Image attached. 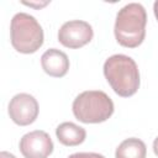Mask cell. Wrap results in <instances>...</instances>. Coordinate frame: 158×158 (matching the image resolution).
Masks as SVG:
<instances>
[{"label": "cell", "instance_id": "1", "mask_svg": "<svg viewBox=\"0 0 158 158\" xmlns=\"http://www.w3.org/2000/svg\"><path fill=\"white\" fill-rule=\"evenodd\" d=\"M147 12L143 5L130 2L121 7L116 15L114 33L116 41L127 48L138 47L146 37Z\"/></svg>", "mask_w": 158, "mask_h": 158}, {"label": "cell", "instance_id": "2", "mask_svg": "<svg viewBox=\"0 0 158 158\" xmlns=\"http://www.w3.org/2000/svg\"><path fill=\"white\" fill-rule=\"evenodd\" d=\"M104 75L112 90L122 98L132 96L139 88V70L126 54H114L104 63Z\"/></svg>", "mask_w": 158, "mask_h": 158}, {"label": "cell", "instance_id": "3", "mask_svg": "<svg viewBox=\"0 0 158 158\" xmlns=\"http://www.w3.org/2000/svg\"><path fill=\"white\" fill-rule=\"evenodd\" d=\"M72 110L75 118L83 123H100L111 117L115 106L106 93L86 90L74 99Z\"/></svg>", "mask_w": 158, "mask_h": 158}, {"label": "cell", "instance_id": "4", "mask_svg": "<svg viewBox=\"0 0 158 158\" xmlns=\"http://www.w3.org/2000/svg\"><path fill=\"white\" fill-rule=\"evenodd\" d=\"M43 40V30L36 17L26 12L14 15L10 23V41L17 52L23 54L35 53L42 47Z\"/></svg>", "mask_w": 158, "mask_h": 158}, {"label": "cell", "instance_id": "5", "mask_svg": "<svg viewBox=\"0 0 158 158\" xmlns=\"http://www.w3.org/2000/svg\"><path fill=\"white\" fill-rule=\"evenodd\" d=\"M94 37L93 27L83 20H70L64 22L58 31V41L67 48L77 49L88 44Z\"/></svg>", "mask_w": 158, "mask_h": 158}, {"label": "cell", "instance_id": "6", "mask_svg": "<svg viewBox=\"0 0 158 158\" xmlns=\"http://www.w3.org/2000/svg\"><path fill=\"white\" fill-rule=\"evenodd\" d=\"M10 118L19 126H27L36 121L40 106L35 96L27 93H20L12 96L9 102Z\"/></svg>", "mask_w": 158, "mask_h": 158}, {"label": "cell", "instance_id": "7", "mask_svg": "<svg viewBox=\"0 0 158 158\" xmlns=\"http://www.w3.org/2000/svg\"><path fill=\"white\" fill-rule=\"evenodd\" d=\"M19 147L25 158H47L54 148L51 136L42 130H35L23 135Z\"/></svg>", "mask_w": 158, "mask_h": 158}, {"label": "cell", "instance_id": "8", "mask_svg": "<svg viewBox=\"0 0 158 158\" xmlns=\"http://www.w3.org/2000/svg\"><path fill=\"white\" fill-rule=\"evenodd\" d=\"M42 69L53 78H62L68 73L69 59L68 56L57 48L47 49L41 57Z\"/></svg>", "mask_w": 158, "mask_h": 158}, {"label": "cell", "instance_id": "9", "mask_svg": "<svg viewBox=\"0 0 158 158\" xmlns=\"http://www.w3.org/2000/svg\"><path fill=\"white\" fill-rule=\"evenodd\" d=\"M56 136L62 144L73 147L85 141L86 131L74 122H62L56 128Z\"/></svg>", "mask_w": 158, "mask_h": 158}, {"label": "cell", "instance_id": "10", "mask_svg": "<svg viewBox=\"0 0 158 158\" xmlns=\"http://www.w3.org/2000/svg\"><path fill=\"white\" fill-rule=\"evenodd\" d=\"M146 143L136 137L123 139L116 148L115 158H146Z\"/></svg>", "mask_w": 158, "mask_h": 158}, {"label": "cell", "instance_id": "11", "mask_svg": "<svg viewBox=\"0 0 158 158\" xmlns=\"http://www.w3.org/2000/svg\"><path fill=\"white\" fill-rule=\"evenodd\" d=\"M68 158H105V157L95 152H78V153L70 154Z\"/></svg>", "mask_w": 158, "mask_h": 158}, {"label": "cell", "instance_id": "12", "mask_svg": "<svg viewBox=\"0 0 158 158\" xmlns=\"http://www.w3.org/2000/svg\"><path fill=\"white\" fill-rule=\"evenodd\" d=\"M22 4H25V5H27V6H32V7L40 9V7H42V6H46V5L48 4V1H43V2H41V4H37V2H26V1H22Z\"/></svg>", "mask_w": 158, "mask_h": 158}, {"label": "cell", "instance_id": "13", "mask_svg": "<svg viewBox=\"0 0 158 158\" xmlns=\"http://www.w3.org/2000/svg\"><path fill=\"white\" fill-rule=\"evenodd\" d=\"M0 158H16V156H14V154L10 153V152L2 151V152H0Z\"/></svg>", "mask_w": 158, "mask_h": 158}, {"label": "cell", "instance_id": "14", "mask_svg": "<svg viewBox=\"0 0 158 158\" xmlns=\"http://www.w3.org/2000/svg\"><path fill=\"white\" fill-rule=\"evenodd\" d=\"M153 152L158 157V137H156L154 141H153Z\"/></svg>", "mask_w": 158, "mask_h": 158}, {"label": "cell", "instance_id": "15", "mask_svg": "<svg viewBox=\"0 0 158 158\" xmlns=\"http://www.w3.org/2000/svg\"><path fill=\"white\" fill-rule=\"evenodd\" d=\"M153 12H154V16L158 21V0H156L154 4H153Z\"/></svg>", "mask_w": 158, "mask_h": 158}]
</instances>
